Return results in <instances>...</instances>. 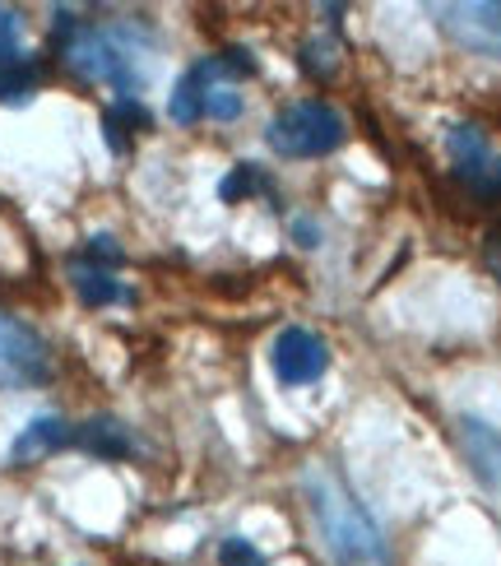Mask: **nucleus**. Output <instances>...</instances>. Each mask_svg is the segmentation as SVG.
<instances>
[{
  "instance_id": "nucleus-13",
  "label": "nucleus",
  "mask_w": 501,
  "mask_h": 566,
  "mask_svg": "<svg viewBox=\"0 0 501 566\" xmlns=\"http://www.w3.org/2000/svg\"><path fill=\"white\" fill-rule=\"evenodd\" d=\"M38 88V65L33 61H6L0 65V103H23Z\"/></svg>"
},
{
  "instance_id": "nucleus-9",
  "label": "nucleus",
  "mask_w": 501,
  "mask_h": 566,
  "mask_svg": "<svg viewBox=\"0 0 501 566\" xmlns=\"http://www.w3.org/2000/svg\"><path fill=\"white\" fill-rule=\"evenodd\" d=\"M70 441H75V428H70L65 418H33L29 428L14 437L10 460H14V464H33V460H42V455L65 451Z\"/></svg>"
},
{
  "instance_id": "nucleus-1",
  "label": "nucleus",
  "mask_w": 501,
  "mask_h": 566,
  "mask_svg": "<svg viewBox=\"0 0 501 566\" xmlns=\"http://www.w3.org/2000/svg\"><path fill=\"white\" fill-rule=\"evenodd\" d=\"M65 33L61 56L88 84H107L122 98H135L149 80L154 42L139 23H75L70 10H56V38Z\"/></svg>"
},
{
  "instance_id": "nucleus-19",
  "label": "nucleus",
  "mask_w": 501,
  "mask_h": 566,
  "mask_svg": "<svg viewBox=\"0 0 501 566\" xmlns=\"http://www.w3.org/2000/svg\"><path fill=\"white\" fill-rule=\"evenodd\" d=\"M293 232H298V242H302V247H316V242H321V228H316L312 219H298Z\"/></svg>"
},
{
  "instance_id": "nucleus-8",
  "label": "nucleus",
  "mask_w": 501,
  "mask_h": 566,
  "mask_svg": "<svg viewBox=\"0 0 501 566\" xmlns=\"http://www.w3.org/2000/svg\"><path fill=\"white\" fill-rule=\"evenodd\" d=\"M460 451L483 488L501 492V428L483 418H460Z\"/></svg>"
},
{
  "instance_id": "nucleus-17",
  "label": "nucleus",
  "mask_w": 501,
  "mask_h": 566,
  "mask_svg": "<svg viewBox=\"0 0 501 566\" xmlns=\"http://www.w3.org/2000/svg\"><path fill=\"white\" fill-rule=\"evenodd\" d=\"M126 255H122V247H116L112 238H88L84 242V265H98V270H116Z\"/></svg>"
},
{
  "instance_id": "nucleus-7",
  "label": "nucleus",
  "mask_w": 501,
  "mask_h": 566,
  "mask_svg": "<svg viewBox=\"0 0 501 566\" xmlns=\"http://www.w3.org/2000/svg\"><path fill=\"white\" fill-rule=\"evenodd\" d=\"M270 367L283 386H312L330 367V348L312 335V329L289 325V329H279L274 344H270Z\"/></svg>"
},
{
  "instance_id": "nucleus-4",
  "label": "nucleus",
  "mask_w": 501,
  "mask_h": 566,
  "mask_svg": "<svg viewBox=\"0 0 501 566\" xmlns=\"http://www.w3.org/2000/svg\"><path fill=\"white\" fill-rule=\"evenodd\" d=\"M446 158H450V172L469 186V196H479L488 205L501 200V149L479 126H450Z\"/></svg>"
},
{
  "instance_id": "nucleus-16",
  "label": "nucleus",
  "mask_w": 501,
  "mask_h": 566,
  "mask_svg": "<svg viewBox=\"0 0 501 566\" xmlns=\"http://www.w3.org/2000/svg\"><path fill=\"white\" fill-rule=\"evenodd\" d=\"M19 38H23V19H19V10L0 6V65H6V61H19Z\"/></svg>"
},
{
  "instance_id": "nucleus-11",
  "label": "nucleus",
  "mask_w": 501,
  "mask_h": 566,
  "mask_svg": "<svg viewBox=\"0 0 501 566\" xmlns=\"http://www.w3.org/2000/svg\"><path fill=\"white\" fill-rule=\"evenodd\" d=\"M70 283H75V293H80V302H84V306H112V302L131 297V293H126V283L116 279L112 270L84 265V261L70 265Z\"/></svg>"
},
{
  "instance_id": "nucleus-2",
  "label": "nucleus",
  "mask_w": 501,
  "mask_h": 566,
  "mask_svg": "<svg viewBox=\"0 0 501 566\" xmlns=\"http://www.w3.org/2000/svg\"><path fill=\"white\" fill-rule=\"evenodd\" d=\"M302 497L312 511V525L334 566H395L390 548L380 538L367 506L353 497L348 483L334 474L330 464H306L302 474Z\"/></svg>"
},
{
  "instance_id": "nucleus-5",
  "label": "nucleus",
  "mask_w": 501,
  "mask_h": 566,
  "mask_svg": "<svg viewBox=\"0 0 501 566\" xmlns=\"http://www.w3.org/2000/svg\"><path fill=\"white\" fill-rule=\"evenodd\" d=\"M432 14L456 46L501 61V0H450V6H432Z\"/></svg>"
},
{
  "instance_id": "nucleus-15",
  "label": "nucleus",
  "mask_w": 501,
  "mask_h": 566,
  "mask_svg": "<svg viewBox=\"0 0 501 566\" xmlns=\"http://www.w3.org/2000/svg\"><path fill=\"white\" fill-rule=\"evenodd\" d=\"M302 70L306 75H316V80H330L334 70H340V56H334V42H321V38H312L302 46Z\"/></svg>"
},
{
  "instance_id": "nucleus-14",
  "label": "nucleus",
  "mask_w": 501,
  "mask_h": 566,
  "mask_svg": "<svg viewBox=\"0 0 501 566\" xmlns=\"http://www.w3.org/2000/svg\"><path fill=\"white\" fill-rule=\"evenodd\" d=\"M255 191H270V181L260 177L255 163H237V168L223 177V186H219L223 200H247V196H255Z\"/></svg>"
},
{
  "instance_id": "nucleus-3",
  "label": "nucleus",
  "mask_w": 501,
  "mask_h": 566,
  "mask_svg": "<svg viewBox=\"0 0 501 566\" xmlns=\"http://www.w3.org/2000/svg\"><path fill=\"white\" fill-rule=\"evenodd\" d=\"M344 116L334 103L325 98H302V103H289L283 112L270 116L265 126V145L279 154V158H325L344 145Z\"/></svg>"
},
{
  "instance_id": "nucleus-12",
  "label": "nucleus",
  "mask_w": 501,
  "mask_h": 566,
  "mask_svg": "<svg viewBox=\"0 0 501 566\" xmlns=\"http://www.w3.org/2000/svg\"><path fill=\"white\" fill-rule=\"evenodd\" d=\"M167 112H173V122H177V126H196L200 116H205V88H200V75H196V65H190L186 75L177 80L173 98H167Z\"/></svg>"
},
{
  "instance_id": "nucleus-6",
  "label": "nucleus",
  "mask_w": 501,
  "mask_h": 566,
  "mask_svg": "<svg viewBox=\"0 0 501 566\" xmlns=\"http://www.w3.org/2000/svg\"><path fill=\"white\" fill-rule=\"evenodd\" d=\"M52 376V353H46L42 335L19 316L0 312V381L10 386H42Z\"/></svg>"
},
{
  "instance_id": "nucleus-10",
  "label": "nucleus",
  "mask_w": 501,
  "mask_h": 566,
  "mask_svg": "<svg viewBox=\"0 0 501 566\" xmlns=\"http://www.w3.org/2000/svg\"><path fill=\"white\" fill-rule=\"evenodd\" d=\"M75 446H84V451L98 455V460H126L135 451L126 422H116V418H88V422H80Z\"/></svg>"
},
{
  "instance_id": "nucleus-18",
  "label": "nucleus",
  "mask_w": 501,
  "mask_h": 566,
  "mask_svg": "<svg viewBox=\"0 0 501 566\" xmlns=\"http://www.w3.org/2000/svg\"><path fill=\"white\" fill-rule=\"evenodd\" d=\"M223 566H265V557H260L255 544H247V538H228L223 553H219Z\"/></svg>"
}]
</instances>
